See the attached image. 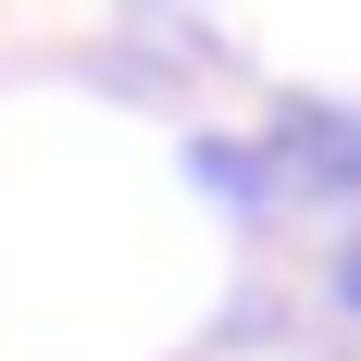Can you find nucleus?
I'll return each mask as SVG.
<instances>
[{
  "label": "nucleus",
  "instance_id": "1",
  "mask_svg": "<svg viewBox=\"0 0 361 361\" xmlns=\"http://www.w3.org/2000/svg\"><path fill=\"white\" fill-rule=\"evenodd\" d=\"M262 162L274 200H361V100H274Z\"/></svg>",
  "mask_w": 361,
  "mask_h": 361
},
{
  "label": "nucleus",
  "instance_id": "2",
  "mask_svg": "<svg viewBox=\"0 0 361 361\" xmlns=\"http://www.w3.org/2000/svg\"><path fill=\"white\" fill-rule=\"evenodd\" d=\"M336 299H349V312H361V250H349V262H336Z\"/></svg>",
  "mask_w": 361,
  "mask_h": 361
}]
</instances>
